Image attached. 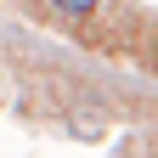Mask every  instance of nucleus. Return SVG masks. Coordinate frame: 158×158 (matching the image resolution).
Returning a JSON list of instances; mask_svg holds the SVG:
<instances>
[{
    "instance_id": "f03ea898",
    "label": "nucleus",
    "mask_w": 158,
    "mask_h": 158,
    "mask_svg": "<svg viewBox=\"0 0 158 158\" xmlns=\"http://www.w3.org/2000/svg\"><path fill=\"white\" fill-rule=\"evenodd\" d=\"M96 6H102V0H51V11H56V17H73V23H79V17H90Z\"/></svg>"
},
{
    "instance_id": "f257e3e1",
    "label": "nucleus",
    "mask_w": 158,
    "mask_h": 158,
    "mask_svg": "<svg viewBox=\"0 0 158 158\" xmlns=\"http://www.w3.org/2000/svg\"><path fill=\"white\" fill-rule=\"evenodd\" d=\"M68 130L79 135V141H96V135H102V113H73V118H68Z\"/></svg>"
}]
</instances>
